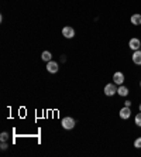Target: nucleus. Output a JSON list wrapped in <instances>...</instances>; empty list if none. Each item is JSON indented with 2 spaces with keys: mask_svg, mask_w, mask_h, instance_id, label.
<instances>
[{
  "mask_svg": "<svg viewBox=\"0 0 141 157\" xmlns=\"http://www.w3.org/2000/svg\"><path fill=\"white\" fill-rule=\"evenodd\" d=\"M62 128L64 129H66V130H71V129H73L75 128V124H76V122H75V119L73 117H64L62 119Z\"/></svg>",
  "mask_w": 141,
  "mask_h": 157,
  "instance_id": "f257e3e1",
  "label": "nucleus"
},
{
  "mask_svg": "<svg viewBox=\"0 0 141 157\" xmlns=\"http://www.w3.org/2000/svg\"><path fill=\"white\" fill-rule=\"evenodd\" d=\"M114 94H117V88H116V84H107L105 86V95L106 96H113Z\"/></svg>",
  "mask_w": 141,
  "mask_h": 157,
  "instance_id": "f03ea898",
  "label": "nucleus"
},
{
  "mask_svg": "<svg viewBox=\"0 0 141 157\" xmlns=\"http://www.w3.org/2000/svg\"><path fill=\"white\" fill-rule=\"evenodd\" d=\"M119 115H120V117H121L123 121H127V119L131 116V109H130V106H123V108L120 109Z\"/></svg>",
  "mask_w": 141,
  "mask_h": 157,
  "instance_id": "7ed1b4c3",
  "label": "nucleus"
},
{
  "mask_svg": "<svg viewBox=\"0 0 141 157\" xmlns=\"http://www.w3.org/2000/svg\"><path fill=\"white\" fill-rule=\"evenodd\" d=\"M113 82H114L116 85H123V82H124V74L120 72V71L114 72V75H113Z\"/></svg>",
  "mask_w": 141,
  "mask_h": 157,
  "instance_id": "20e7f679",
  "label": "nucleus"
},
{
  "mask_svg": "<svg viewBox=\"0 0 141 157\" xmlns=\"http://www.w3.org/2000/svg\"><path fill=\"white\" fill-rule=\"evenodd\" d=\"M128 47L133 50V51H137V50H141V41L138 38H131L128 41Z\"/></svg>",
  "mask_w": 141,
  "mask_h": 157,
  "instance_id": "39448f33",
  "label": "nucleus"
},
{
  "mask_svg": "<svg viewBox=\"0 0 141 157\" xmlns=\"http://www.w3.org/2000/svg\"><path fill=\"white\" fill-rule=\"evenodd\" d=\"M58 70H59L58 62H55V61H52V59H51V61L47 64V71H48V72L57 74V72H58Z\"/></svg>",
  "mask_w": 141,
  "mask_h": 157,
  "instance_id": "423d86ee",
  "label": "nucleus"
},
{
  "mask_svg": "<svg viewBox=\"0 0 141 157\" xmlns=\"http://www.w3.org/2000/svg\"><path fill=\"white\" fill-rule=\"evenodd\" d=\"M62 36L65 37V38H72L73 36H75V30L72 29V27H64L62 29Z\"/></svg>",
  "mask_w": 141,
  "mask_h": 157,
  "instance_id": "0eeeda50",
  "label": "nucleus"
},
{
  "mask_svg": "<svg viewBox=\"0 0 141 157\" xmlns=\"http://www.w3.org/2000/svg\"><path fill=\"white\" fill-rule=\"evenodd\" d=\"M133 62L135 65H141V50L133 52Z\"/></svg>",
  "mask_w": 141,
  "mask_h": 157,
  "instance_id": "6e6552de",
  "label": "nucleus"
},
{
  "mask_svg": "<svg viewBox=\"0 0 141 157\" xmlns=\"http://www.w3.org/2000/svg\"><path fill=\"white\" fill-rule=\"evenodd\" d=\"M130 21L133 23V26H140L141 24V14H133L131 16V18H130Z\"/></svg>",
  "mask_w": 141,
  "mask_h": 157,
  "instance_id": "1a4fd4ad",
  "label": "nucleus"
},
{
  "mask_svg": "<svg viewBox=\"0 0 141 157\" xmlns=\"http://www.w3.org/2000/svg\"><path fill=\"white\" fill-rule=\"evenodd\" d=\"M117 94H119L120 96H127L128 95V88L124 86V85H120V86L117 88Z\"/></svg>",
  "mask_w": 141,
  "mask_h": 157,
  "instance_id": "9d476101",
  "label": "nucleus"
},
{
  "mask_svg": "<svg viewBox=\"0 0 141 157\" xmlns=\"http://www.w3.org/2000/svg\"><path fill=\"white\" fill-rule=\"evenodd\" d=\"M51 52L50 51H43V54H41V58H43V61H47V62H50L51 61Z\"/></svg>",
  "mask_w": 141,
  "mask_h": 157,
  "instance_id": "9b49d317",
  "label": "nucleus"
},
{
  "mask_svg": "<svg viewBox=\"0 0 141 157\" xmlns=\"http://www.w3.org/2000/svg\"><path fill=\"white\" fill-rule=\"evenodd\" d=\"M134 122H135V124H137L138 128H141V112H140V113H137V116H135Z\"/></svg>",
  "mask_w": 141,
  "mask_h": 157,
  "instance_id": "f8f14e48",
  "label": "nucleus"
},
{
  "mask_svg": "<svg viewBox=\"0 0 141 157\" xmlns=\"http://www.w3.org/2000/svg\"><path fill=\"white\" fill-rule=\"evenodd\" d=\"M134 147L135 149H141V137H137V139L134 140Z\"/></svg>",
  "mask_w": 141,
  "mask_h": 157,
  "instance_id": "ddd939ff",
  "label": "nucleus"
},
{
  "mask_svg": "<svg viewBox=\"0 0 141 157\" xmlns=\"http://www.w3.org/2000/svg\"><path fill=\"white\" fill-rule=\"evenodd\" d=\"M0 139H2V142H6V140L9 139V133H7V132H3V133L0 135Z\"/></svg>",
  "mask_w": 141,
  "mask_h": 157,
  "instance_id": "4468645a",
  "label": "nucleus"
},
{
  "mask_svg": "<svg viewBox=\"0 0 141 157\" xmlns=\"http://www.w3.org/2000/svg\"><path fill=\"white\" fill-rule=\"evenodd\" d=\"M7 149V144H6V142H3L2 143V150H6Z\"/></svg>",
  "mask_w": 141,
  "mask_h": 157,
  "instance_id": "2eb2a0df",
  "label": "nucleus"
},
{
  "mask_svg": "<svg viewBox=\"0 0 141 157\" xmlns=\"http://www.w3.org/2000/svg\"><path fill=\"white\" fill-rule=\"evenodd\" d=\"M124 106H131V101H126V102H124Z\"/></svg>",
  "mask_w": 141,
  "mask_h": 157,
  "instance_id": "dca6fc26",
  "label": "nucleus"
},
{
  "mask_svg": "<svg viewBox=\"0 0 141 157\" xmlns=\"http://www.w3.org/2000/svg\"><path fill=\"white\" fill-rule=\"evenodd\" d=\"M138 109H140V112H141V103H140V106H138Z\"/></svg>",
  "mask_w": 141,
  "mask_h": 157,
  "instance_id": "f3484780",
  "label": "nucleus"
},
{
  "mask_svg": "<svg viewBox=\"0 0 141 157\" xmlns=\"http://www.w3.org/2000/svg\"><path fill=\"white\" fill-rule=\"evenodd\" d=\"M140 86H141V82H140Z\"/></svg>",
  "mask_w": 141,
  "mask_h": 157,
  "instance_id": "a211bd4d",
  "label": "nucleus"
}]
</instances>
